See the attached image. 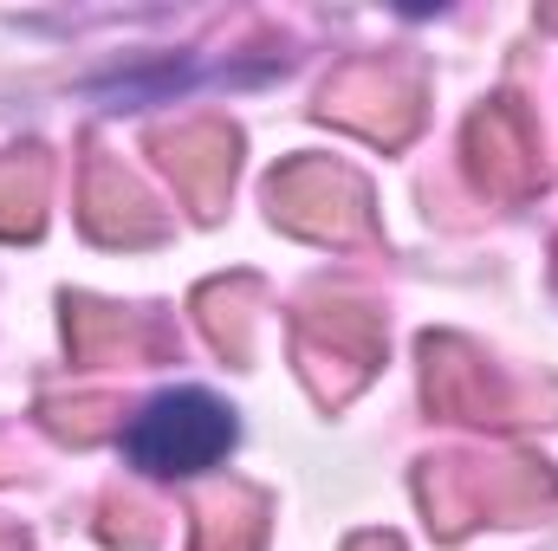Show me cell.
Listing matches in <instances>:
<instances>
[{
    "label": "cell",
    "mask_w": 558,
    "mask_h": 551,
    "mask_svg": "<svg viewBox=\"0 0 558 551\" xmlns=\"http://www.w3.org/2000/svg\"><path fill=\"white\" fill-rule=\"evenodd\" d=\"M241 421L208 390H162L124 421V461L149 480H189L228 461Z\"/></svg>",
    "instance_id": "cell-1"
}]
</instances>
